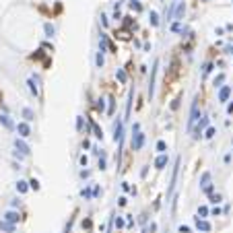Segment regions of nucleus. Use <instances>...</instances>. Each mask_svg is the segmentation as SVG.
<instances>
[{"instance_id":"obj_1","label":"nucleus","mask_w":233,"mask_h":233,"mask_svg":"<svg viewBox=\"0 0 233 233\" xmlns=\"http://www.w3.org/2000/svg\"><path fill=\"white\" fill-rule=\"evenodd\" d=\"M134 136H132V151H140L143 149V143H144V134L140 130L138 132H132Z\"/></svg>"},{"instance_id":"obj_2","label":"nucleus","mask_w":233,"mask_h":233,"mask_svg":"<svg viewBox=\"0 0 233 233\" xmlns=\"http://www.w3.org/2000/svg\"><path fill=\"white\" fill-rule=\"evenodd\" d=\"M17 132H19V136H21V138H27L29 134H31V128H29V124H27V122H21L19 126H17Z\"/></svg>"},{"instance_id":"obj_3","label":"nucleus","mask_w":233,"mask_h":233,"mask_svg":"<svg viewBox=\"0 0 233 233\" xmlns=\"http://www.w3.org/2000/svg\"><path fill=\"white\" fill-rule=\"evenodd\" d=\"M184 14H186V2H178L175 4V21H184Z\"/></svg>"},{"instance_id":"obj_4","label":"nucleus","mask_w":233,"mask_h":233,"mask_svg":"<svg viewBox=\"0 0 233 233\" xmlns=\"http://www.w3.org/2000/svg\"><path fill=\"white\" fill-rule=\"evenodd\" d=\"M114 140H116V143L122 140V120H118V122L114 124Z\"/></svg>"},{"instance_id":"obj_5","label":"nucleus","mask_w":233,"mask_h":233,"mask_svg":"<svg viewBox=\"0 0 233 233\" xmlns=\"http://www.w3.org/2000/svg\"><path fill=\"white\" fill-rule=\"evenodd\" d=\"M229 95H231V87H221V91H219V101L221 103H225L227 99H229Z\"/></svg>"},{"instance_id":"obj_6","label":"nucleus","mask_w":233,"mask_h":233,"mask_svg":"<svg viewBox=\"0 0 233 233\" xmlns=\"http://www.w3.org/2000/svg\"><path fill=\"white\" fill-rule=\"evenodd\" d=\"M157 64H159V62H155V66H153V70H151V81H149V97H153V91H155V72H157Z\"/></svg>"},{"instance_id":"obj_7","label":"nucleus","mask_w":233,"mask_h":233,"mask_svg":"<svg viewBox=\"0 0 233 233\" xmlns=\"http://www.w3.org/2000/svg\"><path fill=\"white\" fill-rule=\"evenodd\" d=\"M169 163V157H167V155H159L157 157V161H155V167H157V169H165V165Z\"/></svg>"},{"instance_id":"obj_8","label":"nucleus","mask_w":233,"mask_h":233,"mask_svg":"<svg viewBox=\"0 0 233 233\" xmlns=\"http://www.w3.org/2000/svg\"><path fill=\"white\" fill-rule=\"evenodd\" d=\"M14 147H17V151H19L21 155H29V153H31V151H29V147L23 143V140H19V138L14 140Z\"/></svg>"},{"instance_id":"obj_9","label":"nucleus","mask_w":233,"mask_h":233,"mask_svg":"<svg viewBox=\"0 0 233 233\" xmlns=\"http://www.w3.org/2000/svg\"><path fill=\"white\" fill-rule=\"evenodd\" d=\"M149 23H151V27H159V14L155 10L149 13Z\"/></svg>"},{"instance_id":"obj_10","label":"nucleus","mask_w":233,"mask_h":233,"mask_svg":"<svg viewBox=\"0 0 233 233\" xmlns=\"http://www.w3.org/2000/svg\"><path fill=\"white\" fill-rule=\"evenodd\" d=\"M43 29H46V37H54V35H56V27L52 25V23H46Z\"/></svg>"},{"instance_id":"obj_11","label":"nucleus","mask_w":233,"mask_h":233,"mask_svg":"<svg viewBox=\"0 0 233 233\" xmlns=\"http://www.w3.org/2000/svg\"><path fill=\"white\" fill-rule=\"evenodd\" d=\"M29 182H23V179H19V182H17V190H19V194H25L29 190Z\"/></svg>"},{"instance_id":"obj_12","label":"nucleus","mask_w":233,"mask_h":233,"mask_svg":"<svg viewBox=\"0 0 233 233\" xmlns=\"http://www.w3.org/2000/svg\"><path fill=\"white\" fill-rule=\"evenodd\" d=\"M23 118H25L27 122L35 120V114H33V110H31V107H25V110H23Z\"/></svg>"},{"instance_id":"obj_13","label":"nucleus","mask_w":233,"mask_h":233,"mask_svg":"<svg viewBox=\"0 0 233 233\" xmlns=\"http://www.w3.org/2000/svg\"><path fill=\"white\" fill-rule=\"evenodd\" d=\"M91 128H93V132H95V136H97V138H103V132H101V128L97 126L95 120H91Z\"/></svg>"},{"instance_id":"obj_14","label":"nucleus","mask_w":233,"mask_h":233,"mask_svg":"<svg viewBox=\"0 0 233 233\" xmlns=\"http://www.w3.org/2000/svg\"><path fill=\"white\" fill-rule=\"evenodd\" d=\"M4 219L10 221V223H14V221H19V213H14V211H8V213L4 215Z\"/></svg>"},{"instance_id":"obj_15","label":"nucleus","mask_w":233,"mask_h":233,"mask_svg":"<svg viewBox=\"0 0 233 233\" xmlns=\"http://www.w3.org/2000/svg\"><path fill=\"white\" fill-rule=\"evenodd\" d=\"M208 184H211V173L204 171V173H202V178H200V186L204 188V186H208Z\"/></svg>"},{"instance_id":"obj_16","label":"nucleus","mask_w":233,"mask_h":233,"mask_svg":"<svg viewBox=\"0 0 233 233\" xmlns=\"http://www.w3.org/2000/svg\"><path fill=\"white\" fill-rule=\"evenodd\" d=\"M124 25L128 29H136V21H132V17H124Z\"/></svg>"},{"instance_id":"obj_17","label":"nucleus","mask_w":233,"mask_h":233,"mask_svg":"<svg viewBox=\"0 0 233 233\" xmlns=\"http://www.w3.org/2000/svg\"><path fill=\"white\" fill-rule=\"evenodd\" d=\"M0 124H2L4 128H13V122H10L8 116H0Z\"/></svg>"},{"instance_id":"obj_18","label":"nucleus","mask_w":233,"mask_h":233,"mask_svg":"<svg viewBox=\"0 0 233 233\" xmlns=\"http://www.w3.org/2000/svg\"><path fill=\"white\" fill-rule=\"evenodd\" d=\"M130 8L134 10V13H140V10H143V4H140L138 0H132V2H130Z\"/></svg>"},{"instance_id":"obj_19","label":"nucleus","mask_w":233,"mask_h":233,"mask_svg":"<svg viewBox=\"0 0 233 233\" xmlns=\"http://www.w3.org/2000/svg\"><path fill=\"white\" fill-rule=\"evenodd\" d=\"M35 81H37V78L33 76V78H29L27 85H29V89H31V93H33V95H37V87H35Z\"/></svg>"},{"instance_id":"obj_20","label":"nucleus","mask_w":233,"mask_h":233,"mask_svg":"<svg viewBox=\"0 0 233 233\" xmlns=\"http://www.w3.org/2000/svg\"><path fill=\"white\" fill-rule=\"evenodd\" d=\"M157 151L161 153V155L167 151V144H165V140H159V143H157Z\"/></svg>"},{"instance_id":"obj_21","label":"nucleus","mask_w":233,"mask_h":233,"mask_svg":"<svg viewBox=\"0 0 233 233\" xmlns=\"http://www.w3.org/2000/svg\"><path fill=\"white\" fill-rule=\"evenodd\" d=\"M116 76H118V81L120 82H126V72H124L122 68H118V72H116Z\"/></svg>"},{"instance_id":"obj_22","label":"nucleus","mask_w":233,"mask_h":233,"mask_svg":"<svg viewBox=\"0 0 233 233\" xmlns=\"http://www.w3.org/2000/svg\"><path fill=\"white\" fill-rule=\"evenodd\" d=\"M198 229H202V231H208V229H211V225H208L206 221H200V217H198Z\"/></svg>"},{"instance_id":"obj_23","label":"nucleus","mask_w":233,"mask_h":233,"mask_svg":"<svg viewBox=\"0 0 233 233\" xmlns=\"http://www.w3.org/2000/svg\"><path fill=\"white\" fill-rule=\"evenodd\" d=\"M211 70H213V64H211V62H206L204 66H202V76H206Z\"/></svg>"},{"instance_id":"obj_24","label":"nucleus","mask_w":233,"mask_h":233,"mask_svg":"<svg viewBox=\"0 0 233 233\" xmlns=\"http://www.w3.org/2000/svg\"><path fill=\"white\" fill-rule=\"evenodd\" d=\"M95 64H97V66H99V68H101V66H103V54H101V52H99V54L95 56Z\"/></svg>"},{"instance_id":"obj_25","label":"nucleus","mask_w":233,"mask_h":233,"mask_svg":"<svg viewBox=\"0 0 233 233\" xmlns=\"http://www.w3.org/2000/svg\"><path fill=\"white\" fill-rule=\"evenodd\" d=\"M29 188H31V190H39V182H37V179H31V182H29Z\"/></svg>"},{"instance_id":"obj_26","label":"nucleus","mask_w":233,"mask_h":233,"mask_svg":"<svg viewBox=\"0 0 233 233\" xmlns=\"http://www.w3.org/2000/svg\"><path fill=\"white\" fill-rule=\"evenodd\" d=\"M81 196H82V198H87V200H89V198H91V190H89V188H82Z\"/></svg>"},{"instance_id":"obj_27","label":"nucleus","mask_w":233,"mask_h":233,"mask_svg":"<svg viewBox=\"0 0 233 233\" xmlns=\"http://www.w3.org/2000/svg\"><path fill=\"white\" fill-rule=\"evenodd\" d=\"M171 31H182V21H175V23H173Z\"/></svg>"},{"instance_id":"obj_28","label":"nucleus","mask_w":233,"mask_h":233,"mask_svg":"<svg viewBox=\"0 0 233 233\" xmlns=\"http://www.w3.org/2000/svg\"><path fill=\"white\" fill-rule=\"evenodd\" d=\"M225 81V74H219L217 78H215V87H221V82Z\"/></svg>"},{"instance_id":"obj_29","label":"nucleus","mask_w":233,"mask_h":233,"mask_svg":"<svg viewBox=\"0 0 233 233\" xmlns=\"http://www.w3.org/2000/svg\"><path fill=\"white\" fill-rule=\"evenodd\" d=\"M103 110H105V101L99 99V103H97V111H103Z\"/></svg>"},{"instance_id":"obj_30","label":"nucleus","mask_w":233,"mask_h":233,"mask_svg":"<svg viewBox=\"0 0 233 233\" xmlns=\"http://www.w3.org/2000/svg\"><path fill=\"white\" fill-rule=\"evenodd\" d=\"M206 138H213L215 136V128H206V134H204Z\"/></svg>"},{"instance_id":"obj_31","label":"nucleus","mask_w":233,"mask_h":233,"mask_svg":"<svg viewBox=\"0 0 233 233\" xmlns=\"http://www.w3.org/2000/svg\"><path fill=\"white\" fill-rule=\"evenodd\" d=\"M211 202H215V204L221 202V194H213V196H211Z\"/></svg>"},{"instance_id":"obj_32","label":"nucleus","mask_w":233,"mask_h":233,"mask_svg":"<svg viewBox=\"0 0 233 233\" xmlns=\"http://www.w3.org/2000/svg\"><path fill=\"white\" fill-rule=\"evenodd\" d=\"M76 128H78V130H82V116L76 118Z\"/></svg>"},{"instance_id":"obj_33","label":"nucleus","mask_w":233,"mask_h":233,"mask_svg":"<svg viewBox=\"0 0 233 233\" xmlns=\"http://www.w3.org/2000/svg\"><path fill=\"white\" fill-rule=\"evenodd\" d=\"M206 213H208V208H206V206H200V208H198V215H202V217H206Z\"/></svg>"},{"instance_id":"obj_34","label":"nucleus","mask_w":233,"mask_h":233,"mask_svg":"<svg viewBox=\"0 0 233 233\" xmlns=\"http://www.w3.org/2000/svg\"><path fill=\"white\" fill-rule=\"evenodd\" d=\"M107 114H114V97H110V110H107Z\"/></svg>"},{"instance_id":"obj_35","label":"nucleus","mask_w":233,"mask_h":233,"mask_svg":"<svg viewBox=\"0 0 233 233\" xmlns=\"http://www.w3.org/2000/svg\"><path fill=\"white\" fill-rule=\"evenodd\" d=\"M178 107H179V97H178V99H175V101L171 103V110H178Z\"/></svg>"},{"instance_id":"obj_36","label":"nucleus","mask_w":233,"mask_h":233,"mask_svg":"<svg viewBox=\"0 0 233 233\" xmlns=\"http://www.w3.org/2000/svg\"><path fill=\"white\" fill-rule=\"evenodd\" d=\"M41 56H43V54H41V50H37V54H33V56H31V58H33V60H39Z\"/></svg>"},{"instance_id":"obj_37","label":"nucleus","mask_w":233,"mask_h":233,"mask_svg":"<svg viewBox=\"0 0 233 233\" xmlns=\"http://www.w3.org/2000/svg\"><path fill=\"white\" fill-rule=\"evenodd\" d=\"M101 25L103 27H107V17H105V14H101Z\"/></svg>"},{"instance_id":"obj_38","label":"nucleus","mask_w":233,"mask_h":233,"mask_svg":"<svg viewBox=\"0 0 233 233\" xmlns=\"http://www.w3.org/2000/svg\"><path fill=\"white\" fill-rule=\"evenodd\" d=\"M99 169H101V171L105 169V161H103V159H99Z\"/></svg>"},{"instance_id":"obj_39","label":"nucleus","mask_w":233,"mask_h":233,"mask_svg":"<svg viewBox=\"0 0 233 233\" xmlns=\"http://www.w3.org/2000/svg\"><path fill=\"white\" fill-rule=\"evenodd\" d=\"M78 161H81V165H87V155H82V157L78 159Z\"/></svg>"},{"instance_id":"obj_40","label":"nucleus","mask_w":233,"mask_h":233,"mask_svg":"<svg viewBox=\"0 0 233 233\" xmlns=\"http://www.w3.org/2000/svg\"><path fill=\"white\" fill-rule=\"evenodd\" d=\"M227 111H229V114H233V103H229V105H227Z\"/></svg>"},{"instance_id":"obj_41","label":"nucleus","mask_w":233,"mask_h":233,"mask_svg":"<svg viewBox=\"0 0 233 233\" xmlns=\"http://www.w3.org/2000/svg\"><path fill=\"white\" fill-rule=\"evenodd\" d=\"M229 54H233V48H229Z\"/></svg>"},{"instance_id":"obj_42","label":"nucleus","mask_w":233,"mask_h":233,"mask_svg":"<svg viewBox=\"0 0 233 233\" xmlns=\"http://www.w3.org/2000/svg\"><path fill=\"white\" fill-rule=\"evenodd\" d=\"M173 2H179V0H173Z\"/></svg>"},{"instance_id":"obj_43","label":"nucleus","mask_w":233,"mask_h":233,"mask_svg":"<svg viewBox=\"0 0 233 233\" xmlns=\"http://www.w3.org/2000/svg\"><path fill=\"white\" fill-rule=\"evenodd\" d=\"M202 2H206V0H202Z\"/></svg>"}]
</instances>
